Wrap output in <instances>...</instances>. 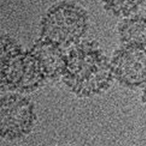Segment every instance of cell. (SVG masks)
I'll return each mask as SVG.
<instances>
[{
  "label": "cell",
  "mask_w": 146,
  "mask_h": 146,
  "mask_svg": "<svg viewBox=\"0 0 146 146\" xmlns=\"http://www.w3.org/2000/svg\"><path fill=\"white\" fill-rule=\"evenodd\" d=\"M92 42L78 43L66 55L63 82L75 94L91 96L106 90L114 77L111 62Z\"/></svg>",
  "instance_id": "cell-1"
},
{
  "label": "cell",
  "mask_w": 146,
  "mask_h": 146,
  "mask_svg": "<svg viewBox=\"0 0 146 146\" xmlns=\"http://www.w3.org/2000/svg\"><path fill=\"white\" fill-rule=\"evenodd\" d=\"M45 78L35 55L24 52L10 37L1 38V83L10 90L31 91Z\"/></svg>",
  "instance_id": "cell-2"
},
{
  "label": "cell",
  "mask_w": 146,
  "mask_h": 146,
  "mask_svg": "<svg viewBox=\"0 0 146 146\" xmlns=\"http://www.w3.org/2000/svg\"><path fill=\"white\" fill-rule=\"evenodd\" d=\"M87 20L86 12L76 4H55L42 19L40 38L61 48L75 46L87 31Z\"/></svg>",
  "instance_id": "cell-3"
},
{
  "label": "cell",
  "mask_w": 146,
  "mask_h": 146,
  "mask_svg": "<svg viewBox=\"0 0 146 146\" xmlns=\"http://www.w3.org/2000/svg\"><path fill=\"white\" fill-rule=\"evenodd\" d=\"M0 134L7 140L23 137L35 125L36 115L31 101L20 95L11 94L1 98Z\"/></svg>",
  "instance_id": "cell-4"
},
{
  "label": "cell",
  "mask_w": 146,
  "mask_h": 146,
  "mask_svg": "<svg viewBox=\"0 0 146 146\" xmlns=\"http://www.w3.org/2000/svg\"><path fill=\"white\" fill-rule=\"evenodd\" d=\"M113 75L129 86L146 82V49L142 46H125L115 53L111 62Z\"/></svg>",
  "instance_id": "cell-5"
},
{
  "label": "cell",
  "mask_w": 146,
  "mask_h": 146,
  "mask_svg": "<svg viewBox=\"0 0 146 146\" xmlns=\"http://www.w3.org/2000/svg\"><path fill=\"white\" fill-rule=\"evenodd\" d=\"M35 55L45 78H55L61 74L65 67L66 55L59 46L40 38L31 50Z\"/></svg>",
  "instance_id": "cell-6"
},
{
  "label": "cell",
  "mask_w": 146,
  "mask_h": 146,
  "mask_svg": "<svg viewBox=\"0 0 146 146\" xmlns=\"http://www.w3.org/2000/svg\"><path fill=\"white\" fill-rule=\"evenodd\" d=\"M120 38L125 46L146 44V17L133 16L123 21L119 27Z\"/></svg>",
  "instance_id": "cell-7"
},
{
  "label": "cell",
  "mask_w": 146,
  "mask_h": 146,
  "mask_svg": "<svg viewBox=\"0 0 146 146\" xmlns=\"http://www.w3.org/2000/svg\"><path fill=\"white\" fill-rule=\"evenodd\" d=\"M108 11L117 17H127L137 11L143 0H101Z\"/></svg>",
  "instance_id": "cell-8"
},
{
  "label": "cell",
  "mask_w": 146,
  "mask_h": 146,
  "mask_svg": "<svg viewBox=\"0 0 146 146\" xmlns=\"http://www.w3.org/2000/svg\"><path fill=\"white\" fill-rule=\"evenodd\" d=\"M143 100H144V102L146 105V88L144 90V94H143Z\"/></svg>",
  "instance_id": "cell-9"
}]
</instances>
